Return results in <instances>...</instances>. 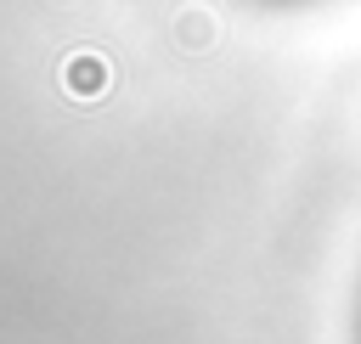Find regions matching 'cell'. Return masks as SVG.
<instances>
[{"instance_id": "1", "label": "cell", "mask_w": 361, "mask_h": 344, "mask_svg": "<svg viewBox=\"0 0 361 344\" xmlns=\"http://www.w3.org/2000/svg\"><path fill=\"white\" fill-rule=\"evenodd\" d=\"M62 79H68V90H73V96H102V90H107V62H102V56H90V51H79V56H68Z\"/></svg>"}]
</instances>
